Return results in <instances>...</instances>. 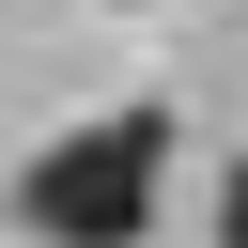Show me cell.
Returning a JSON list of instances; mask_svg holds the SVG:
<instances>
[{
	"label": "cell",
	"instance_id": "6da1fadb",
	"mask_svg": "<svg viewBox=\"0 0 248 248\" xmlns=\"http://www.w3.org/2000/svg\"><path fill=\"white\" fill-rule=\"evenodd\" d=\"M170 155H186L170 108H93V124H62V140L16 170V232H31V248H140L155 202H170Z\"/></svg>",
	"mask_w": 248,
	"mask_h": 248
},
{
	"label": "cell",
	"instance_id": "7a4b0ae2",
	"mask_svg": "<svg viewBox=\"0 0 248 248\" xmlns=\"http://www.w3.org/2000/svg\"><path fill=\"white\" fill-rule=\"evenodd\" d=\"M217 248H248V155L217 170Z\"/></svg>",
	"mask_w": 248,
	"mask_h": 248
}]
</instances>
